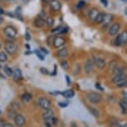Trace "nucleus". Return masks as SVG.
Here are the masks:
<instances>
[{
    "instance_id": "nucleus-1",
    "label": "nucleus",
    "mask_w": 127,
    "mask_h": 127,
    "mask_svg": "<svg viewBox=\"0 0 127 127\" xmlns=\"http://www.w3.org/2000/svg\"><path fill=\"white\" fill-rule=\"evenodd\" d=\"M114 43L117 47H121L127 43V30H124L120 34H117L114 40Z\"/></svg>"
},
{
    "instance_id": "nucleus-2",
    "label": "nucleus",
    "mask_w": 127,
    "mask_h": 127,
    "mask_svg": "<svg viewBox=\"0 0 127 127\" xmlns=\"http://www.w3.org/2000/svg\"><path fill=\"white\" fill-rule=\"evenodd\" d=\"M88 100L92 103V104H98L101 101V95H100L99 93L97 92H89L87 95Z\"/></svg>"
},
{
    "instance_id": "nucleus-3",
    "label": "nucleus",
    "mask_w": 127,
    "mask_h": 127,
    "mask_svg": "<svg viewBox=\"0 0 127 127\" xmlns=\"http://www.w3.org/2000/svg\"><path fill=\"white\" fill-rule=\"evenodd\" d=\"M120 29H121V23H112L108 28V34L111 37H114V36L118 34Z\"/></svg>"
},
{
    "instance_id": "nucleus-4",
    "label": "nucleus",
    "mask_w": 127,
    "mask_h": 127,
    "mask_svg": "<svg viewBox=\"0 0 127 127\" xmlns=\"http://www.w3.org/2000/svg\"><path fill=\"white\" fill-rule=\"evenodd\" d=\"M93 62H94V65L96 66L98 69L102 70L106 66V62H105V59L101 58L99 57H93Z\"/></svg>"
},
{
    "instance_id": "nucleus-5",
    "label": "nucleus",
    "mask_w": 127,
    "mask_h": 127,
    "mask_svg": "<svg viewBox=\"0 0 127 127\" xmlns=\"http://www.w3.org/2000/svg\"><path fill=\"white\" fill-rule=\"evenodd\" d=\"M126 80H127V75L126 73H124V74H120V75L114 76L111 79V81L113 84H116V86H118L119 84L124 82Z\"/></svg>"
},
{
    "instance_id": "nucleus-6",
    "label": "nucleus",
    "mask_w": 127,
    "mask_h": 127,
    "mask_svg": "<svg viewBox=\"0 0 127 127\" xmlns=\"http://www.w3.org/2000/svg\"><path fill=\"white\" fill-rule=\"evenodd\" d=\"M37 104L42 109L47 110V109H48L50 107V105H51V101L46 97H40L39 99L37 100Z\"/></svg>"
},
{
    "instance_id": "nucleus-7",
    "label": "nucleus",
    "mask_w": 127,
    "mask_h": 127,
    "mask_svg": "<svg viewBox=\"0 0 127 127\" xmlns=\"http://www.w3.org/2000/svg\"><path fill=\"white\" fill-rule=\"evenodd\" d=\"M5 50L8 54L13 55L18 52V45H16L15 43H13V42H7L5 45Z\"/></svg>"
},
{
    "instance_id": "nucleus-8",
    "label": "nucleus",
    "mask_w": 127,
    "mask_h": 127,
    "mask_svg": "<svg viewBox=\"0 0 127 127\" xmlns=\"http://www.w3.org/2000/svg\"><path fill=\"white\" fill-rule=\"evenodd\" d=\"M3 32L7 37H8L10 38H14L17 36V33H18L16 28L12 27V26H8V27H6L3 29Z\"/></svg>"
},
{
    "instance_id": "nucleus-9",
    "label": "nucleus",
    "mask_w": 127,
    "mask_h": 127,
    "mask_svg": "<svg viewBox=\"0 0 127 127\" xmlns=\"http://www.w3.org/2000/svg\"><path fill=\"white\" fill-rule=\"evenodd\" d=\"M65 44V39L62 37H55L53 38V42H52V45L54 46V47L56 48H59V47H62L64 46Z\"/></svg>"
},
{
    "instance_id": "nucleus-10",
    "label": "nucleus",
    "mask_w": 127,
    "mask_h": 127,
    "mask_svg": "<svg viewBox=\"0 0 127 127\" xmlns=\"http://www.w3.org/2000/svg\"><path fill=\"white\" fill-rule=\"evenodd\" d=\"M50 6L52 9L55 12H59L62 9V3L59 0H51L50 1Z\"/></svg>"
},
{
    "instance_id": "nucleus-11",
    "label": "nucleus",
    "mask_w": 127,
    "mask_h": 127,
    "mask_svg": "<svg viewBox=\"0 0 127 127\" xmlns=\"http://www.w3.org/2000/svg\"><path fill=\"white\" fill-rule=\"evenodd\" d=\"M93 66H94V62H93V60L92 58H88L87 61H86V63H85V71L87 74L92 72Z\"/></svg>"
},
{
    "instance_id": "nucleus-12",
    "label": "nucleus",
    "mask_w": 127,
    "mask_h": 127,
    "mask_svg": "<svg viewBox=\"0 0 127 127\" xmlns=\"http://www.w3.org/2000/svg\"><path fill=\"white\" fill-rule=\"evenodd\" d=\"M14 122H15L16 126L18 127H22L25 125L26 121L24 116H22V115H17L14 118Z\"/></svg>"
},
{
    "instance_id": "nucleus-13",
    "label": "nucleus",
    "mask_w": 127,
    "mask_h": 127,
    "mask_svg": "<svg viewBox=\"0 0 127 127\" xmlns=\"http://www.w3.org/2000/svg\"><path fill=\"white\" fill-rule=\"evenodd\" d=\"M113 18H114V17L112 14L105 13L104 20H103V22H102L103 26H104L105 28L108 27V26H111V23H112V21H113Z\"/></svg>"
},
{
    "instance_id": "nucleus-14",
    "label": "nucleus",
    "mask_w": 127,
    "mask_h": 127,
    "mask_svg": "<svg viewBox=\"0 0 127 127\" xmlns=\"http://www.w3.org/2000/svg\"><path fill=\"white\" fill-rule=\"evenodd\" d=\"M98 13H99V11H98L97 8H91L89 13H88V18H89V20L94 23L95 18H96V17L98 15Z\"/></svg>"
},
{
    "instance_id": "nucleus-15",
    "label": "nucleus",
    "mask_w": 127,
    "mask_h": 127,
    "mask_svg": "<svg viewBox=\"0 0 127 127\" xmlns=\"http://www.w3.org/2000/svg\"><path fill=\"white\" fill-rule=\"evenodd\" d=\"M45 23H46V21L44 20V18L39 16L34 20L33 25H34L36 28H42L45 25Z\"/></svg>"
},
{
    "instance_id": "nucleus-16",
    "label": "nucleus",
    "mask_w": 127,
    "mask_h": 127,
    "mask_svg": "<svg viewBox=\"0 0 127 127\" xmlns=\"http://www.w3.org/2000/svg\"><path fill=\"white\" fill-rule=\"evenodd\" d=\"M54 116V112L52 111V109H47L46 111H44V113L42 114V118H43L45 121H49V120H51L52 117Z\"/></svg>"
},
{
    "instance_id": "nucleus-17",
    "label": "nucleus",
    "mask_w": 127,
    "mask_h": 127,
    "mask_svg": "<svg viewBox=\"0 0 127 127\" xmlns=\"http://www.w3.org/2000/svg\"><path fill=\"white\" fill-rule=\"evenodd\" d=\"M67 32V28H64L62 26H58L53 30H52V32L54 34H61V33H65Z\"/></svg>"
},
{
    "instance_id": "nucleus-18",
    "label": "nucleus",
    "mask_w": 127,
    "mask_h": 127,
    "mask_svg": "<svg viewBox=\"0 0 127 127\" xmlns=\"http://www.w3.org/2000/svg\"><path fill=\"white\" fill-rule=\"evenodd\" d=\"M68 55V50L66 47H62L60 50H58L57 52V56L60 58H65V57H67Z\"/></svg>"
},
{
    "instance_id": "nucleus-19",
    "label": "nucleus",
    "mask_w": 127,
    "mask_h": 127,
    "mask_svg": "<svg viewBox=\"0 0 127 127\" xmlns=\"http://www.w3.org/2000/svg\"><path fill=\"white\" fill-rule=\"evenodd\" d=\"M112 72H113L114 76L120 75V74H124V73H126V69H125V67H123V66L117 65L116 66V68L112 71Z\"/></svg>"
},
{
    "instance_id": "nucleus-20",
    "label": "nucleus",
    "mask_w": 127,
    "mask_h": 127,
    "mask_svg": "<svg viewBox=\"0 0 127 127\" xmlns=\"http://www.w3.org/2000/svg\"><path fill=\"white\" fill-rule=\"evenodd\" d=\"M105 15V13H104V12H99V13H98V15L94 23L95 24H101L103 20H104Z\"/></svg>"
},
{
    "instance_id": "nucleus-21",
    "label": "nucleus",
    "mask_w": 127,
    "mask_h": 127,
    "mask_svg": "<svg viewBox=\"0 0 127 127\" xmlns=\"http://www.w3.org/2000/svg\"><path fill=\"white\" fill-rule=\"evenodd\" d=\"M13 78L14 81H19L20 79H22V71H20V69H16L13 71Z\"/></svg>"
},
{
    "instance_id": "nucleus-22",
    "label": "nucleus",
    "mask_w": 127,
    "mask_h": 127,
    "mask_svg": "<svg viewBox=\"0 0 127 127\" xmlns=\"http://www.w3.org/2000/svg\"><path fill=\"white\" fill-rule=\"evenodd\" d=\"M62 95L65 98H72L75 95V92L72 90H66L65 92H62Z\"/></svg>"
},
{
    "instance_id": "nucleus-23",
    "label": "nucleus",
    "mask_w": 127,
    "mask_h": 127,
    "mask_svg": "<svg viewBox=\"0 0 127 127\" xmlns=\"http://www.w3.org/2000/svg\"><path fill=\"white\" fill-rule=\"evenodd\" d=\"M32 95L28 92L24 93V94L22 95V100H23V102H24V103H28L32 100Z\"/></svg>"
},
{
    "instance_id": "nucleus-24",
    "label": "nucleus",
    "mask_w": 127,
    "mask_h": 127,
    "mask_svg": "<svg viewBox=\"0 0 127 127\" xmlns=\"http://www.w3.org/2000/svg\"><path fill=\"white\" fill-rule=\"evenodd\" d=\"M89 112L93 116L95 117V118H98V117L100 116L99 111H97V109L93 108V107H90V108H89Z\"/></svg>"
},
{
    "instance_id": "nucleus-25",
    "label": "nucleus",
    "mask_w": 127,
    "mask_h": 127,
    "mask_svg": "<svg viewBox=\"0 0 127 127\" xmlns=\"http://www.w3.org/2000/svg\"><path fill=\"white\" fill-rule=\"evenodd\" d=\"M60 65H61L62 68L63 69V70L67 71L69 69V63L67 61H66V60H62V61L60 62Z\"/></svg>"
},
{
    "instance_id": "nucleus-26",
    "label": "nucleus",
    "mask_w": 127,
    "mask_h": 127,
    "mask_svg": "<svg viewBox=\"0 0 127 127\" xmlns=\"http://www.w3.org/2000/svg\"><path fill=\"white\" fill-rule=\"evenodd\" d=\"M3 69H4V72L6 73V75L8 76H13V70H12L11 67H9V66H5Z\"/></svg>"
},
{
    "instance_id": "nucleus-27",
    "label": "nucleus",
    "mask_w": 127,
    "mask_h": 127,
    "mask_svg": "<svg viewBox=\"0 0 127 127\" xmlns=\"http://www.w3.org/2000/svg\"><path fill=\"white\" fill-rule=\"evenodd\" d=\"M35 53L37 54V57L41 60V61H44L45 60V54L42 53L40 50H35Z\"/></svg>"
},
{
    "instance_id": "nucleus-28",
    "label": "nucleus",
    "mask_w": 127,
    "mask_h": 127,
    "mask_svg": "<svg viewBox=\"0 0 127 127\" xmlns=\"http://www.w3.org/2000/svg\"><path fill=\"white\" fill-rule=\"evenodd\" d=\"M46 23L49 28L52 27V26L54 25V18H52V17H48L46 20Z\"/></svg>"
},
{
    "instance_id": "nucleus-29",
    "label": "nucleus",
    "mask_w": 127,
    "mask_h": 127,
    "mask_svg": "<svg viewBox=\"0 0 127 127\" xmlns=\"http://www.w3.org/2000/svg\"><path fill=\"white\" fill-rule=\"evenodd\" d=\"M8 59V57H7V54L4 52H0V62H4L7 61Z\"/></svg>"
},
{
    "instance_id": "nucleus-30",
    "label": "nucleus",
    "mask_w": 127,
    "mask_h": 127,
    "mask_svg": "<svg viewBox=\"0 0 127 127\" xmlns=\"http://www.w3.org/2000/svg\"><path fill=\"white\" fill-rule=\"evenodd\" d=\"M81 65L80 64H76L75 66V68H74V71H73V74L74 75H78L79 73L81 72Z\"/></svg>"
},
{
    "instance_id": "nucleus-31",
    "label": "nucleus",
    "mask_w": 127,
    "mask_h": 127,
    "mask_svg": "<svg viewBox=\"0 0 127 127\" xmlns=\"http://www.w3.org/2000/svg\"><path fill=\"white\" fill-rule=\"evenodd\" d=\"M85 7H86V2L84 1V0H81V1H79L77 5H76V8H77L78 9H81V8H85Z\"/></svg>"
},
{
    "instance_id": "nucleus-32",
    "label": "nucleus",
    "mask_w": 127,
    "mask_h": 127,
    "mask_svg": "<svg viewBox=\"0 0 127 127\" xmlns=\"http://www.w3.org/2000/svg\"><path fill=\"white\" fill-rule=\"evenodd\" d=\"M69 105V101L68 100H65V101H60L58 103V105L61 108H65V107H66L67 105Z\"/></svg>"
},
{
    "instance_id": "nucleus-33",
    "label": "nucleus",
    "mask_w": 127,
    "mask_h": 127,
    "mask_svg": "<svg viewBox=\"0 0 127 127\" xmlns=\"http://www.w3.org/2000/svg\"><path fill=\"white\" fill-rule=\"evenodd\" d=\"M117 66V63L116 61H112L111 62H110V69H111V71H113L115 68H116V66Z\"/></svg>"
},
{
    "instance_id": "nucleus-34",
    "label": "nucleus",
    "mask_w": 127,
    "mask_h": 127,
    "mask_svg": "<svg viewBox=\"0 0 127 127\" xmlns=\"http://www.w3.org/2000/svg\"><path fill=\"white\" fill-rule=\"evenodd\" d=\"M58 119L56 118V117H52V126H57L58 125Z\"/></svg>"
},
{
    "instance_id": "nucleus-35",
    "label": "nucleus",
    "mask_w": 127,
    "mask_h": 127,
    "mask_svg": "<svg viewBox=\"0 0 127 127\" xmlns=\"http://www.w3.org/2000/svg\"><path fill=\"white\" fill-rule=\"evenodd\" d=\"M95 88H96L97 90H100V91H101V92H104V91H105V89L101 87V86H100V83H95Z\"/></svg>"
},
{
    "instance_id": "nucleus-36",
    "label": "nucleus",
    "mask_w": 127,
    "mask_h": 127,
    "mask_svg": "<svg viewBox=\"0 0 127 127\" xmlns=\"http://www.w3.org/2000/svg\"><path fill=\"white\" fill-rule=\"evenodd\" d=\"M40 71H41V73L45 74V75H47V74L49 73V72H48V71H47V68H45V67H41Z\"/></svg>"
},
{
    "instance_id": "nucleus-37",
    "label": "nucleus",
    "mask_w": 127,
    "mask_h": 127,
    "mask_svg": "<svg viewBox=\"0 0 127 127\" xmlns=\"http://www.w3.org/2000/svg\"><path fill=\"white\" fill-rule=\"evenodd\" d=\"M120 103H121V105H123L126 108H127V99H125V98H123V99L121 100V102H120Z\"/></svg>"
},
{
    "instance_id": "nucleus-38",
    "label": "nucleus",
    "mask_w": 127,
    "mask_h": 127,
    "mask_svg": "<svg viewBox=\"0 0 127 127\" xmlns=\"http://www.w3.org/2000/svg\"><path fill=\"white\" fill-rule=\"evenodd\" d=\"M66 84H67V86L71 85V80L70 76H67V75L66 76Z\"/></svg>"
},
{
    "instance_id": "nucleus-39",
    "label": "nucleus",
    "mask_w": 127,
    "mask_h": 127,
    "mask_svg": "<svg viewBox=\"0 0 127 127\" xmlns=\"http://www.w3.org/2000/svg\"><path fill=\"white\" fill-rule=\"evenodd\" d=\"M117 87H127V80L125 81L124 82L119 84V85L117 86Z\"/></svg>"
},
{
    "instance_id": "nucleus-40",
    "label": "nucleus",
    "mask_w": 127,
    "mask_h": 127,
    "mask_svg": "<svg viewBox=\"0 0 127 127\" xmlns=\"http://www.w3.org/2000/svg\"><path fill=\"white\" fill-rule=\"evenodd\" d=\"M100 3H101L105 7L108 6V1H107V0H100Z\"/></svg>"
},
{
    "instance_id": "nucleus-41",
    "label": "nucleus",
    "mask_w": 127,
    "mask_h": 127,
    "mask_svg": "<svg viewBox=\"0 0 127 127\" xmlns=\"http://www.w3.org/2000/svg\"><path fill=\"white\" fill-rule=\"evenodd\" d=\"M25 38H26V40H27V41L31 40V36H30L29 32H27L25 33Z\"/></svg>"
},
{
    "instance_id": "nucleus-42",
    "label": "nucleus",
    "mask_w": 127,
    "mask_h": 127,
    "mask_svg": "<svg viewBox=\"0 0 127 127\" xmlns=\"http://www.w3.org/2000/svg\"><path fill=\"white\" fill-rule=\"evenodd\" d=\"M44 126L45 127H52V124L48 122V121H46V122L44 123Z\"/></svg>"
},
{
    "instance_id": "nucleus-43",
    "label": "nucleus",
    "mask_w": 127,
    "mask_h": 127,
    "mask_svg": "<svg viewBox=\"0 0 127 127\" xmlns=\"http://www.w3.org/2000/svg\"><path fill=\"white\" fill-rule=\"evenodd\" d=\"M122 97L125 98V99H127V92H121Z\"/></svg>"
},
{
    "instance_id": "nucleus-44",
    "label": "nucleus",
    "mask_w": 127,
    "mask_h": 127,
    "mask_svg": "<svg viewBox=\"0 0 127 127\" xmlns=\"http://www.w3.org/2000/svg\"><path fill=\"white\" fill-rule=\"evenodd\" d=\"M5 122H4L3 120H0V127H4V126H5Z\"/></svg>"
},
{
    "instance_id": "nucleus-45",
    "label": "nucleus",
    "mask_w": 127,
    "mask_h": 127,
    "mask_svg": "<svg viewBox=\"0 0 127 127\" xmlns=\"http://www.w3.org/2000/svg\"><path fill=\"white\" fill-rule=\"evenodd\" d=\"M41 50H42V52H45V54H47V53H48V52L46 51V49L43 48V47H42V48H41Z\"/></svg>"
},
{
    "instance_id": "nucleus-46",
    "label": "nucleus",
    "mask_w": 127,
    "mask_h": 127,
    "mask_svg": "<svg viewBox=\"0 0 127 127\" xmlns=\"http://www.w3.org/2000/svg\"><path fill=\"white\" fill-rule=\"evenodd\" d=\"M71 127H78V126H77V125H76V123L72 122V123L71 124Z\"/></svg>"
},
{
    "instance_id": "nucleus-47",
    "label": "nucleus",
    "mask_w": 127,
    "mask_h": 127,
    "mask_svg": "<svg viewBox=\"0 0 127 127\" xmlns=\"http://www.w3.org/2000/svg\"><path fill=\"white\" fill-rule=\"evenodd\" d=\"M4 127H14V126L11 124H6L5 126H4Z\"/></svg>"
},
{
    "instance_id": "nucleus-48",
    "label": "nucleus",
    "mask_w": 127,
    "mask_h": 127,
    "mask_svg": "<svg viewBox=\"0 0 127 127\" xmlns=\"http://www.w3.org/2000/svg\"><path fill=\"white\" fill-rule=\"evenodd\" d=\"M116 127H127V124L126 125H122V126H116Z\"/></svg>"
},
{
    "instance_id": "nucleus-49",
    "label": "nucleus",
    "mask_w": 127,
    "mask_h": 127,
    "mask_svg": "<svg viewBox=\"0 0 127 127\" xmlns=\"http://www.w3.org/2000/svg\"><path fill=\"white\" fill-rule=\"evenodd\" d=\"M124 12H125V13H126V15H127V7H126V8H125V10H124Z\"/></svg>"
},
{
    "instance_id": "nucleus-50",
    "label": "nucleus",
    "mask_w": 127,
    "mask_h": 127,
    "mask_svg": "<svg viewBox=\"0 0 127 127\" xmlns=\"http://www.w3.org/2000/svg\"><path fill=\"white\" fill-rule=\"evenodd\" d=\"M29 1H30V0H23V2H24V3H28Z\"/></svg>"
},
{
    "instance_id": "nucleus-51",
    "label": "nucleus",
    "mask_w": 127,
    "mask_h": 127,
    "mask_svg": "<svg viewBox=\"0 0 127 127\" xmlns=\"http://www.w3.org/2000/svg\"><path fill=\"white\" fill-rule=\"evenodd\" d=\"M2 23V18L0 17V23Z\"/></svg>"
},
{
    "instance_id": "nucleus-52",
    "label": "nucleus",
    "mask_w": 127,
    "mask_h": 127,
    "mask_svg": "<svg viewBox=\"0 0 127 127\" xmlns=\"http://www.w3.org/2000/svg\"><path fill=\"white\" fill-rule=\"evenodd\" d=\"M43 1H44V2H49L50 0H43Z\"/></svg>"
},
{
    "instance_id": "nucleus-53",
    "label": "nucleus",
    "mask_w": 127,
    "mask_h": 127,
    "mask_svg": "<svg viewBox=\"0 0 127 127\" xmlns=\"http://www.w3.org/2000/svg\"><path fill=\"white\" fill-rule=\"evenodd\" d=\"M0 47H1V43H0Z\"/></svg>"
},
{
    "instance_id": "nucleus-54",
    "label": "nucleus",
    "mask_w": 127,
    "mask_h": 127,
    "mask_svg": "<svg viewBox=\"0 0 127 127\" xmlns=\"http://www.w3.org/2000/svg\"><path fill=\"white\" fill-rule=\"evenodd\" d=\"M85 127H88V126H85Z\"/></svg>"
},
{
    "instance_id": "nucleus-55",
    "label": "nucleus",
    "mask_w": 127,
    "mask_h": 127,
    "mask_svg": "<svg viewBox=\"0 0 127 127\" xmlns=\"http://www.w3.org/2000/svg\"><path fill=\"white\" fill-rule=\"evenodd\" d=\"M0 113H1V111H0Z\"/></svg>"
}]
</instances>
